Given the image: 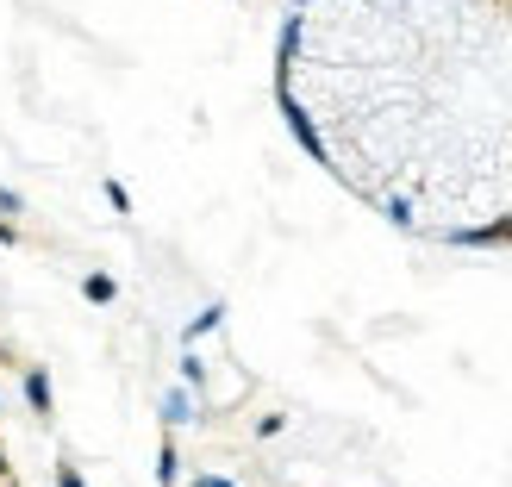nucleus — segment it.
Instances as JSON below:
<instances>
[{
    "instance_id": "1",
    "label": "nucleus",
    "mask_w": 512,
    "mask_h": 487,
    "mask_svg": "<svg viewBox=\"0 0 512 487\" xmlns=\"http://www.w3.org/2000/svg\"><path fill=\"white\" fill-rule=\"evenodd\" d=\"M25 207H19V194H7L0 188V238H13V219H19Z\"/></svg>"
},
{
    "instance_id": "2",
    "label": "nucleus",
    "mask_w": 512,
    "mask_h": 487,
    "mask_svg": "<svg viewBox=\"0 0 512 487\" xmlns=\"http://www.w3.org/2000/svg\"><path fill=\"white\" fill-rule=\"evenodd\" d=\"M0 487H13V481H0Z\"/></svg>"
}]
</instances>
